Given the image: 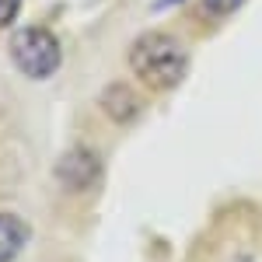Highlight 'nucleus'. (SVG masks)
<instances>
[{"mask_svg":"<svg viewBox=\"0 0 262 262\" xmlns=\"http://www.w3.org/2000/svg\"><path fill=\"white\" fill-rule=\"evenodd\" d=\"M11 60L25 77L42 81L60 67V42L46 28H21L11 39Z\"/></svg>","mask_w":262,"mask_h":262,"instance_id":"obj_2","label":"nucleus"},{"mask_svg":"<svg viewBox=\"0 0 262 262\" xmlns=\"http://www.w3.org/2000/svg\"><path fill=\"white\" fill-rule=\"evenodd\" d=\"M28 242V227L14 213H0V262H11Z\"/></svg>","mask_w":262,"mask_h":262,"instance_id":"obj_4","label":"nucleus"},{"mask_svg":"<svg viewBox=\"0 0 262 262\" xmlns=\"http://www.w3.org/2000/svg\"><path fill=\"white\" fill-rule=\"evenodd\" d=\"M18 7H21V0H0V28L14 21V14H18Z\"/></svg>","mask_w":262,"mask_h":262,"instance_id":"obj_5","label":"nucleus"},{"mask_svg":"<svg viewBox=\"0 0 262 262\" xmlns=\"http://www.w3.org/2000/svg\"><path fill=\"white\" fill-rule=\"evenodd\" d=\"M129 67L137 70V77H140L147 88L164 91V88H175V84L185 77L189 56H185V49H182L179 39L161 35V32H150V35L137 39L133 53H129Z\"/></svg>","mask_w":262,"mask_h":262,"instance_id":"obj_1","label":"nucleus"},{"mask_svg":"<svg viewBox=\"0 0 262 262\" xmlns=\"http://www.w3.org/2000/svg\"><path fill=\"white\" fill-rule=\"evenodd\" d=\"M203 4H206L210 14H227V11H234L242 0H203Z\"/></svg>","mask_w":262,"mask_h":262,"instance_id":"obj_6","label":"nucleus"},{"mask_svg":"<svg viewBox=\"0 0 262 262\" xmlns=\"http://www.w3.org/2000/svg\"><path fill=\"white\" fill-rule=\"evenodd\" d=\"M98 175V164L88 150H70L67 158L60 161V179L70 185V189H84L88 182Z\"/></svg>","mask_w":262,"mask_h":262,"instance_id":"obj_3","label":"nucleus"}]
</instances>
